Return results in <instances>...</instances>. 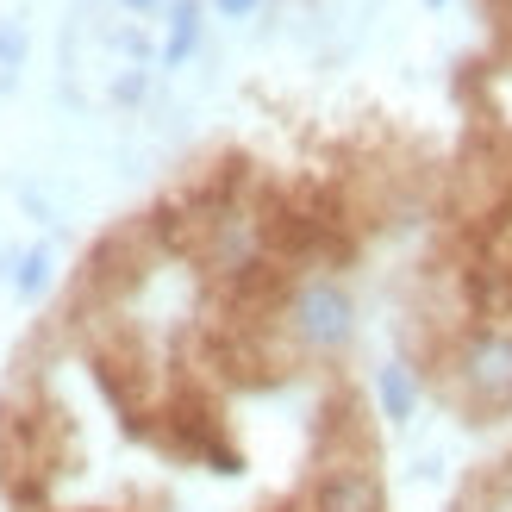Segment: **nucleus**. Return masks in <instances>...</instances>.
I'll list each match as a JSON object with an SVG mask.
<instances>
[{"label":"nucleus","mask_w":512,"mask_h":512,"mask_svg":"<svg viewBox=\"0 0 512 512\" xmlns=\"http://www.w3.org/2000/svg\"><path fill=\"white\" fill-rule=\"evenodd\" d=\"M288 319H294V338L306 350H344L356 331V306L331 275H313L288 294Z\"/></svg>","instance_id":"obj_1"},{"label":"nucleus","mask_w":512,"mask_h":512,"mask_svg":"<svg viewBox=\"0 0 512 512\" xmlns=\"http://www.w3.org/2000/svg\"><path fill=\"white\" fill-rule=\"evenodd\" d=\"M456 375L481 406H506L512 400V331H475L456 356Z\"/></svg>","instance_id":"obj_2"},{"label":"nucleus","mask_w":512,"mask_h":512,"mask_svg":"<svg viewBox=\"0 0 512 512\" xmlns=\"http://www.w3.org/2000/svg\"><path fill=\"white\" fill-rule=\"evenodd\" d=\"M319 512H381L388 500H381V481L369 469H331L319 481V494H313Z\"/></svg>","instance_id":"obj_3"},{"label":"nucleus","mask_w":512,"mask_h":512,"mask_svg":"<svg viewBox=\"0 0 512 512\" xmlns=\"http://www.w3.org/2000/svg\"><path fill=\"white\" fill-rule=\"evenodd\" d=\"M375 394H381V413H388L394 425H406V419H413V406H419V381H413L406 363H381Z\"/></svg>","instance_id":"obj_4"},{"label":"nucleus","mask_w":512,"mask_h":512,"mask_svg":"<svg viewBox=\"0 0 512 512\" xmlns=\"http://www.w3.org/2000/svg\"><path fill=\"white\" fill-rule=\"evenodd\" d=\"M200 44V0H175L169 7V38H163V69H182Z\"/></svg>","instance_id":"obj_5"},{"label":"nucleus","mask_w":512,"mask_h":512,"mask_svg":"<svg viewBox=\"0 0 512 512\" xmlns=\"http://www.w3.org/2000/svg\"><path fill=\"white\" fill-rule=\"evenodd\" d=\"M13 288L25 294V300H38L44 288H50V250H25L19 263H13Z\"/></svg>","instance_id":"obj_6"},{"label":"nucleus","mask_w":512,"mask_h":512,"mask_svg":"<svg viewBox=\"0 0 512 512\" xmlns=\"http://www.w3.org/2000/svg\"><path fill=\"white\" fill-rule=\"evenodd\" d=\"M25 57V32H19V19H0V63H19Z\"/></svg>","instance_id":"obj_7"},{"label":"nucleus","mask_w":512,"mask_h":512,"mask_svg":"<svg viewBox=\"0 0 512 512\" xmlns=\"http://www.w3.org/2000/svg\"><path fill=\"white\" fill-rule=\"evenodd\" d=\"M256 7H263V0H213V13H219V19H250Z\"/></svg>","instance_id":"obj_8"},{"label":"nucleus","mask_w":512,"mask_h":512,"mask_svg":"<svg viewBox=\"0 0 512 512\" xmlns=\"http://www.w3.org/2000/svg\"><path fill=\"white\" fill-rule=\"evenodd\" d=\"M125 13H150V7H163V0H119Z\"/></svg>","instance_id":"obj_9"},{"label":"nucleus","mask_w":512,"mask_h":512,"mask_svg":"<svg viewBox=\"0 0 512 512\" xmlns=\"http://www.w3.org/2000/svg\"><path fill=\"white\" fill-rule=\"evenodd\" d=\"M425 7H444V0H425Z\"/></svg>","instance_id":"obj_10"}]
</instances>
